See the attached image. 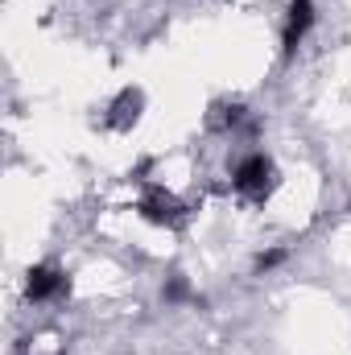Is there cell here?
I'll use <instances>...</instances> for the list:
<instances>
[{
	"instance_id": "6da1fadb",
	"label": "cell",
	"mask_w": 351,
	"mask_h": 355,
	"mask_svg": "<svg viewBox=\"0 0 351 355\" xmlns=\"http://www.w3.org/2000/svg\"><path fill=\"white\" fill-rule=\"evenodd\" d=\"M232 186L240 190V194H248V198H268L273 194V186H277V166L264 157V153H248L240 166H236V178H232Z\"/></svg>"
},
{
	"instance_id": "7a4b0ae2",
	"label": "cell",
	"mask_w": 351,
	"mask_h": 355,
	"mask_svg": "<svg viewBox=\"0 0 351 355\" xmlns=\"http://www.w3.org/2000/svg\"><path fill=\"white\" fill-rule=\"evenodd\" d=\"M141 215H145L153 227H178V223L186 219V207H182L178 194L153 186V190H145V198H141Z\"/></svg>"
},
{
	"instance_id": "3957f363",
	"label": "cell",
	"mask_w": 351,
	"mask_h": 355,
	"mask_svg": "<svg viewBox=\"0 0 351 355\" xmlns=\"http://www.w3.org/2000/svg\"><path fill=\"white\" fill-rule=\"evenodd\" d=\"M141 107H145V95L137 87H124L112 103H108V116H103V124L112 128V132H128L137 120H141Z\"/></svg>"
},
{
	"instance_id": "277c9868",
	"label": "cell",
	"mask_w": 351,
	"mask_h": 355,
	"mask_svg": "<svg viewBox=\"0 0 351 355\" xmlns=\"http://www.w3.org/2000/svg\"><path fill=\"white\" fill-rule=\"evenodd\" d=\"M62 289H67V277L54 265H33L25 272V293H29V302H50V297H58Z\"/></svg>"
},
{
	"instance_id": "5b68a950",
	"label": "cell",
	"mask_w": 351,
	"mask_h": 355,
	"mask_svg": "<svg viewBox=\"0 0 351 355\" xmlns=\"http://www.w3.org/2000/svg\"><path fill=\"white\" fill-rule=\"evenodd\" d=\"M310 25H314V0H289V17H285V33H281L285 54H293L302 46V37L310 33Z\"/></svg>"
},
{
	"instance_id": "8992f818",
	"label": "cell",
	"mask_w": 351,
	"mask_h": 355,
	"mask_svg": "<svg viewBox=\"0 0 351 355\" xmlns=\"http://www.w3.org/2000/svg\"><path fill=\"white\" fill-rule=\"evenodd\" d=\"M186 293H190V289H186V281H182V277H174V281L166 285V302H182Z\"/></svg>"
},
{
	"instance_id": "52a82bcc",
	"label": "cell",
	"mask_w": 351,
	"mask_h": 355,
	"mask_svg": "<svg viewBox=\"0 0 351 355\" xmlns=\"http://www.w3.org/2000/svg\"><path fill=\"white\" fill-rule=\"evenodd\" d=\"M281 261H285V252H281V248H273V252H261V257H257V268H273V265H281Z\"/></svg>"
}]
</instances>
